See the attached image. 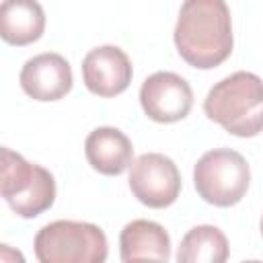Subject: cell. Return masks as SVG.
Segmentation results:
<instances>
[{"instance_id":"cell-1","label":"cell","mask_w":263,"mask_h":263,"mask_svg":"<svg viewBox=\"0 0 263 263\" xmlns=\"http://www.w3.org/2000/svg\"><path fill=\"white\" fill-rule=\"evenodd\" d=\"M179 55L197 70H212L232 53V18L224 0H183L175 25Z\"/></svg>"},{"instance_id":"cell-7","label":"cell","mask_w":263,"mask_h":263,"mask_svg":"<svg viewBox=\"0 0 263 263\" xmlns=\"http://www.w3.org/2000/svg\"><path fill=\"white\" fill-rule=\"evenodd\" d=\"M140 105L148 119L175 123L189 115L193 90L189 82L175 72H154L140 86Z\"/></svg>"},{"instance_id":"cell-3","label":"cell","mask_w":263,"mask_h":263,"mask_svg":"<svg viewBox=\"0 0 263 263\" xmlns=\"http://www.w3.org/2000/svg\"><path fill=\"white\" fill-rule=\"evenodd\" d=\"M33 247L41 263H103L109 253L105 232L97 224L76 220L45 224Z\"/></svg>"},{"instance_id":"cell-5","label":"cell","mask_w":263,"mask_h":263,"mask_svg":"<svg viewBox=\"0 0 263 263\" xmlns=\"http://www.w3.org/2000/svg\"><path fill=\"white\" fill-rule=\"evenodd\" d=\"M249 183V162L232 148L208 150L193 168V185L197 195L218 208L236 205L247 195Z\"/></svg>"},{"instance_id":"cell-12","label":"cell","mask_w":263,"mask_h":263,"mask_svg":"<svg viewBox=\"0 0 263 263\" xmlns=\"http://www.w3.org/2000/svg\"><path fill=\"white\" fill-rule=\"evenodd\" d=\"M45 31V12L37 0H2L0 37L16 47L35 43Z\"/></svg>"},{"instance_id":"cell-11","label":"cell","mask_w":263,"mask_h":263,"mask_svg":"<svg viewBox=\"0 0 263 263\" xmlns=\"http://www.w3.org/2000/svg\"><path fill=\"white\" fill-rule=\"evenodd\" d=\"M119 255L123 263L132 261H168L171 236L152 220H132L119 234Z\"/></svg>"},{"instance_id":"cell-9","label":"cell","mask_w":263,"mask_h":263,"mask_svg":"<svg viewBox=\"0 0 263 263\" xmlns=\"http://www.w3.org/2000/svg\"><path fill=\"white\" fill-rule=\"evenodd\" d=\"M21 88L33 101H60L72 90V68L60 53L45 51L29 58L18 74Z\"/></svg>"},{"instance_id":"cell-4","label":"cell","mask_w":263,"mask_h":263,"mask_svg":"<svg viewBox=\"0 0 263 263\" xmlns=\"http://www.w3.org/2000/svg\"><path fill=\"white\" fill-rule=\"evenodd\" d=\"M0 191L10 210L21 218H37L55 201V179L41 164L25 160L18 152L2 148Z\"/></svg>"},{"instance_id":"cell-10","label":"cell","mask_w":263,"mask_h":263,"mask_svg":"<svg viewBox=\"0 0 263 263\" xmlns=\"http://www.w3.org/2000/svg\"><path fill=\"white\" fill-rule=\"evenodd\" d=\"M84 154L88 164L107 177H117L134 162L132 140L117 127H97L84 140Z\"/></svg>"},{"instance_id":"cell-2","label":"cell","mask_w":263,"mask_h":263,"mask_svg":"<svg viewBox=\"0 0 263 263\" xmlns=\"http://www.w3.org/2000/svg\"><path fill=\"white\" fill-rule=\"evenodd\" d=\"M203 111L236 138L259 136L263 132V80L247 70L222 78L208 90Z\"/></svg>"},{"instance_id":"cell-13","label":"cell","mask_w":263,"mask_h":263,"mask_svg":"<svg viewBox=\"0 0 263 263\" xmlns=\"http://www.w3.org/2000/svg\"><path fill=\"white\" fill-rule=\"evenodd\" d=\"M230 255L226 234L212 224H199L187 230L181 238L177 261L179 263H224Z\"/></svg>"},{"instance_id":"cell-8","label":"cell","mask_w":263,"mask_h":263,"mask_svg":"<svg viewBox=\"0 0 263 263\" xmlns=\"http://www.w3.org/2000/svg\"><path fill=\"white\" fill-rule=\"evenodd\" d=\"M134 76L127 53L117 45H99L90 49L82 60L84 86L103 99L121 95Z\"/></svg>"},{"instance_id":"cell-6","label":"cell","mask_w":263,"mask_h":263,"mask_svg":"<svg viewBox=\"0 0 263 263\" xmlns=\"http://www.w3.org/2000/svg\"><path fill=\"white\" fill-rule=\"evenodd\" d=\"M127 183L134 197L154 210L173 205L181 193V173L177 164L160 152L138 156L129 164Z\"/></svg>"},{"instance_id":"cell-14","label":"cell","mask_w":263,"mask_h":263,"mask_svg":"<svg viewBox=\"0 0 263 263\" xmlns=\"http://www.w3.org/2000/svg\"><path fill=\"white\" fill-rule=\"evenodd\" d=\"M259 228H261V236H263V216H261V222H259Z\"/></svg>"}]
</instances>
